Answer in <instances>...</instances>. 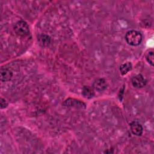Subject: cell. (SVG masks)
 <instances>
[{
  "label": "cell",
  "instance_id": "52a82bcc",
  "mask_svg": "<svg viewBox=\"0 0 154 154\" xmlns=\"http://www.w3.org/2000/svg\"><path fill=\"white\" fill-rule=\"evenodd\" d=\"M13 76L11 71L7 68H1V80L2 82H6L11 79Z\"/></svg>",
  "mask_w": 154,
  "mask_h": 154
},
{
  "label": "cell",
  "instance_id": "30bf717a",
  "mask_svg": "<svg viewBox=\"0 0 154 154\" xmlns=\"http://www.w3.org/2000/svg\"><path fill=\"white\" fill-rule=\"evenodd\" d=\"M146 59L147 61L151 65L153 66L154 63V54L153 51H149L146 54Z\"/></svg>",
  "mask_w": 154,
  "mask_h": 154
},
{
  "label": "cell",
  "instance_id": "7a4b0ae2",
  "mask_svg": "<svg viewBox=\"0 0 154 154\" xmlns=\"http://www.w3.org/2000/svg\"><path fill=\"white\" fill-rule=\"evenodd\" d=\"M14 30L16 34L19 36L25 37L28 35L29 28L28 23L24 20H19L16 23L14 26Z\"/></svg>",
  "mask_w": 154,
  "mask_h": 154
},
{
  "label": "cell",
  "instance_id": "8fae6325",
  "mask_svg": "<svg viewBox=\"0 0 154 154\" xmlns=\"http://www.w3.org/2000/svg\"><path fill=\"white\" fill-rule=\"evenodd\" d=\"M50 37L47 35H42L40 37V44H42L43 46H47L50 43Z\"/></svg>",
  "mask_w": 154,
  "mask_h": 154
},
{
  "label": "cell",
  "instance_id": "8992f818",
  "mask_svg": "<svg viewBox=\"0 0 154 154\" xmlns=\"http://www.w3.org/2000/svg\"><path fill=\"white\" fill-rule=\"evenodd\" d=\"M130 128L132 133L135 135L140 136L143 134V127L141 124L137 121H134L131 123Z\"/></svg>",
  "mask_w": 154,
  "mask_h": 154
},
{
  "label": "cell",
  "instance_id": "5b68a950",
  "mask_svg": "<svg viewBox=\"0 0 154 154\" xmlns=\"http://www.w3.org/2000/svg\"><path fill=\"white\" fill-rule=\"evenodd\" d=\"M107 82L103 78L96 79L93 84V88L97 91H103L107 87Z\"/></svg>",
  "mask_w": 154,
  "mask_h": 154
},
{
  "label": "cell",
  "instance_id": "7c38bea8",
  "mask_svg": "<svg viewBox=\"0 0 154 154\" xmlns=\"http://www.w3.org/2000/svg\"><path fill=\"white\" fill-rule=\"evenodd\" d=\"M0 105H1V108L3 109L6 108L8 106V103L6 101V100H5L3 98H1L0 99Z\"/></svg>",
  "mask_w": 154,
  "mask_h": 154
},
{
  "label": "cell",
  "instance_id": "3957f363",
  "mask_svg": "<svg viewBox=\"0 0 154 154\" xmlns=\"http://www.w3.org/2000/svg\"><path fill=\"white\" fill-rule=\"evenodd\" d=\"M63 105L65 106L74 107L76 108H81V109L85 108V104L84 102H82L79 100L72 99V98H69L66 99L64 102Z\"/></svg>",
  "mask_w": 154,
  "mask_h": 154
},
{
  "label": "cell",
  "instance_id": "9c48e42d",
  "mask_svg": "<svg viewBox=\"0 0 154 154\" xmlns=\"http://www.w3.org/2000/svg\"><path fill=\"white\" fill-rule=\"evenodd\" d=\"M132 69V65L131 62H126L122 64L120 66V72L122 75H125L127 74Z\"/></svg>",
  "mask_w": 154,
  "mask_h": 154
},
{
  "label": "cell",
  "instance_id": "6da1fadb",
  "mask_svg": "<svg viewBox=\"0 0 154 154\" xmlns=\"http://www.w3.org/2000/svg\"><path fill=\"white\" fill-rule=\"evenodd\" d=\"M125 40L126 42L131 46H138L142 41V35L137 31L130 30L126 32Z\"/></svg>",
  "mask_w": 154,
  "mask_h": 154
},
{
  "label": "cell",
  "instance_id": "ba28073f",
  "mask_svg": "<svg viewBox=\"0 0 154 154\" xmlns=\"http://www.w3.org/2000/svg\"><path fill=\"white\" fill-rule=\"evenodd\" d=\"M82 94L85 98L90 99L93 97L94 95L93 88L88 85L84 86L82 89Z\"/></svg>",
  "mask_w": 154,
  "mask_h": 154
},
{
  "label": "cell",
  "instance_id": "277c9868",
  "mask_svg": "<svg viewBox=\"0 0 154 154\" xmlns=\"http://www.w3.org/2000/svg\"><path fill=\"white\" fill-rule=\"evenodd\" d=\"M132 85L135 88H142L146 84V80L141 74L137 75L132 77L131 79Z\"/></svg>",
  "mask_w": 154,
  "mask_h": 154
}]
</instances>
